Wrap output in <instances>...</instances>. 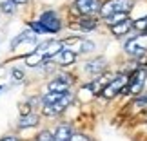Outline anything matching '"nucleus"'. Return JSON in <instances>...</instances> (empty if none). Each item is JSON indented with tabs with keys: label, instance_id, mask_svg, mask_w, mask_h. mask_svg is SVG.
Returning a JSON list of instances; mask_svg holds the SVG:
<instances>
[{
	"label": "nucleus",
	"instance_id": "0eeeda50",
	"mask_svg": "<svg viewBox=\"0 0 147 141\" xmlns=\"http://www.w3.org/2000/svg\"><path fill=\"white\" fill-rule=\"evenodd\" d=\"M100 0H75V7L80 15H93L100 11Z\"/></svg>",
	"mask_w": 147,
	"mask_h": 141
},
{
	"label": "nucleus",
	"instance_id": "423d86ee",
	"mask_svg": "<svg viewBox=\"0 0 147 141\" xmlns=\"http://www.w3.org/2000/svg\"><path fill=\"white\" fill-rule=\"evenodd\" d=\"M73 83V78L69 74H60L58 78H55L53 82H49L47 89L51 92H67L69 85Z\"/></svg>",
	"mask_w": 147,
	"mask_h": 141
},
{
	"label": "nucleus",
	"instance_id": "dca6fc26",
	"mask_svg": "<svg viewBox=\"0 0 147 141\" xmlns=\"http://www.w3.org/2000/svg\"><path fill=\"white\" fill-rule=\"evenodd\" d=\"M27 40H35V33H29V31H26V33H22V35L18 38H15L13 43H11V47H16L20 42H27Z\"/></svg>",
	"mask_w": 147,
	"mask_h": 141
},
{
	"label": "nucleus",
	"instance_id": "6ab92c4d",
	"mask_svg": "<svg viewBox=\"0 0 147 141\" xmlns=\"http://www.w3.org/2000/svg\"><path fill=\"white\" fill-rule=\"evenodd\" d=\"M35 141H53V134H51L49 130H44V132H40L36 136Z\"/></svg>",
	"mask_w": 147,
	"mask_h": 141
},
{
	"label": "nucleus",
	"instance_id": "4be33fe9",
	"mask_svg": "<svg viewBox=\"0 0 147 141\" xmlns=\"http://www.w3.org/2000/svg\"><path fill=\"white\" fill-rule=\"evenodd\" d=\"M69 141H91L87 136H82V134H73Z\"/></svg>",
	"mask_w": 147,
	"mask_h": 141
},
{
	"label": "nucleus",
	"instance_id": "cd10ccee",
	"mask_svg": "<svg viewBox=\"0 0 147 141\" xmlns=\"http://www.w3.org/2000/svg\"><path fill=\"white\" fill-rule=\"evenodd\" d=\"M0 89H2V87H0Z\"/></svg>",
	"mask_w": 147,
	"mask_h": 141
},
{
	"label": "nucleus",
	"instance_id": "9d476101",
	"mask_svg": "<svg viewBox=\"0 0 147 141\" xmlns=\"http://www.w3.org/2000/svg\"><path fill=\"white\" fill-rule=\"evenodd\" d=\"M109 27H111V33H113V35L120 36V35L129 33V29L133 27V22H131V18H125V20L118 22V24H115V25H109Z\"/></svg>",
	"mask_w": 147,
	"mask_h": 141
},
{
	"label": "nucleus",
	"instance_id": "f8f14e48",
	"mask_svg": "<svg viewBox=\"0 0 147 141\" xmlns=\"http://www.w3.org/2000/svg\"><path fill=\"white\" fill-rule=\"evenodd\" d=\"M105 69V60L104 58H96L93 61H89L87 63V72H91V74H100V72H104Z\"/></svg>",
	"mask_w": 147,
	"mask_h": 141
},
{
	"label": "nucleus",
	"instance_id": "6e6552de",
	"mask_svg": "<svg viewBox=\"0 0 147 141\" xmlns=\"http://www.w3.org/2000/svg\"><path fill=\"white\" fill-rule=\"evenodd\" d=\"M55 58L60 65H71V63H75V60H76V53L75 51H69V49H62Z\"/></svg>",
	"mask_w": 147,
	"mask_h": 141
},
{
	"label": "nucleus",
	"instance_id": "5701e85b",
	"mask_svg": "<svg viewBox=\"0 0 147 141\" xmlns=\"http://www.w3.org/2000/svg\"><path fill=\"white\" fill-rule=\"evenodd\" d=\"M13 78H15L16 82H20L22 78H24V72H22V71H18V69H15V71H13Z\"/></svg>",
	"mask_w": 147,
	"mask_h": 141
},
{
	"label": "nucleus",
	"instance_id": "412c9836",
	"mask_svg": "<svg viewBox=\"0 0 147 141\" xmlns=\"http://www.w3.org/2000/svg\"><path fill=\"white\" fill-rule=\"evenodd\" d=\"M133 27H136V29H145L147 27V18H142V20H136L133 24Z\"/></svg>",
	"mask_w": 147,
	"mask_h": 141
},
{
	"label": "nucleus",
	"instance_id": "7ed1b4c3",
	"mask_svg": "<svg viewBox=\"0 0 147 141\" xmlns=\"http://www.w3.org/2000/svg\"><path fill=\"white\" fill-rule=\"evenodd\" d=\"M125 53L131 54V56H136V58H140L142 54L147 53V35L145 33L131 38V40L125 43Z\"/></svg>",
	"mask_w": 147,
	"mask_h": 141
},
{
	"label": "nucleus",
	"instance_id": "ddd939ff",
	"mask_svg": "<svg viewBox=\"0 0 147 141\" xmlns=\"http://www.w3.org/2000/svg\"><path fill=\"white\" fill-rule=\"evenodd\" d=\"M38 123V116H35V114H26V116H22L20 118V123H18V127L20 128H27V127H35Z\"/></svg>",
	"mask_w": 147,
	"mask_h": 141
},
{
	"label": "nucleus",
	"instance_id": "39448f33",
	"mask_svg": "<svg viewBox=\"0 0 147 141\" xmlns=\"http://www.w3.org/2000/svg\"><path fill=\"white\" fill-rule=\"evenodd\" d=\"M144 82H145V71L144 69H138L134 71L131 76H129V83H127V92L133 94V96H138L140 91L144 87Z\"/></svg>",
	"mask_w": 147,
	"mask_h": 141
},
{
	"label": "nucleus",
	"instance_id": "b1692460",
	"mask_svg": "<svg viewBox=\"0 0 147 141\" xmlns=\"http://www.w3.org/2000/svg\"><path fill=\"white\" fill-rule=\"evenodd\" d=\"M20 112H22V116L29 114V112H31V110H29V105H27V103H26V105H22V109H20Z\"/></svg>",
	"mask_w": 147,
	"mask_h": 141
},
{
	"label": "nucleus",
	"instance_id": "2eb2a0df",
	"mask_svg": "<svg viewBox=\"0 0 147 141\" xmlns=\"http://www.w3.org/2000/svg\"><path fill=\"white\" fill-rule=\"evenodd\" d=\"M129 18V15L127 13H118V15H111V16H107L105 22H107V25H115L118 24V22H122V20H125Z\"/></svg>",
	"mask_w": 147,
	"mask_h": 141
},
{
	"label": "nucleus",
	"instance_id": "a211bd4d",
	"mask_svg": "<svg viewBox=\"0 0 147 141\" xmlns=\"http://www.w3.org/2000/svg\"><path fill=\"white\" fill-rule=\"evenodd\" d=\"M93 49H94V43H93V42L82 40V43H80V53H91Z\"/></svg>",
	"mask_w": 147,
	"mask_h": 141
},
{
	"label": "nucleus",
	"instance_id": "f257e3e1",
	"mask_svg": "<svg viewBox=\"0 0 147 141\" xmlns=\"http://www.w3.org/2000/svg\"><path fill=\"white\" fill-rule=\"evenodd\" d=\"M133 9V0H105L100 5V16L107 18L111 15H118V13H127Z\"/></svg>",
	"mask_w": 147,
	"mask_h": 141
},
{
	"label": "nucleus",
	"instance_id": "f3484780",
	"mask_svg": "<svg viewBox=\"0 0 147 141\" xmlns=\"http://www.w3.org/2000/svg\"><path fill=\"white\" fill-rule=\"evenodd\" d=\"M15 7H16L15 0H4V2L0 4V9H2L4 13H15Z\"/></svg>",
	"mask_w": 147,
	"mask_h": 141
},
{
	"label": "nucleus",
	"instance_id": "bb28decb",
	"mask_svg": "<svg viewBox=\"0 0 147 141\" xmlns=\"http://www.w3.org/2000/svg\"><path fill=\"white\" fill-rule=\"evenodd\" d=\"M144 33H145V35H147V27H145V29H144Z\"/></svg>",
	"mask_w": 147,
	"mask_h": 141
},
{
	"label": "nucleus",
	"instance_id": "a878e982",
	"mask_svg": "<svg viewBox=\"0 0 147 141\" xmlns=\"http://www.w3.org/2000/svg\"><path fill=\"white\" fill-rule=\"evenodd\" d=\"M16 5H22V4H27V0H15Z\"/></svg>",
	"mask_w": 147,
	"mask_h": 141
},
{
	"label": "nucleus",
	"instance_id": "1a4fd4ad",
	"mask_svg": "<svg viewBox=\"0 0 147 141\" xmlns=\"http://www.w3.org/2000/svg\"><path fill=\"white\" fill-rule=\"evenodd\" d=\"M98 25V20L94 18L93 15H80V20H78V27L84 31H91Z\"/></svg>",
	"mask_w": 147,
	"mask_h": 141
},
{
	"label": "nucleus",
	"instance_id": "393cba45",
	"mask_svg": "<svg viewBox=\"0 0 147 141\" xmlns=\"http://www.w3.org/2000/svg\"><path fill=\"white\" fill-rule=\"evenodd\" d=\"M0 141H18L16 138H13V136H7V138H2Z\"/></svg>",
	"mask_w": 147,
	"mask_h": 141
},
{
	"label": "nucleus",
	"instance_id": "f03ea898",
	"mask_svg": "<svg viewBox=\"0 0 147 141\" xmlns=\"http://www.w3.org/2000/svg\"><path fill=\"white\" fill-rule=\"evenodd\" d=\"M127 83H129V76L127 74H120V76H116L115 80H111L109 83H107V85L102 89V96H104V98H115V96L118 94V92H122L123 89L127 87Z\"/></svg>",
	"mask_w": 147,
	"mask_h": 141
},
{
	"label": "nucleus",
	"instance_id": "9b49d317",
	"mask_svg": "<svg viewBox=\"0 0 147 141\" xmlns=\"http://www.w3.org/2000/svg\"><path fill=\"white\" fill-rule=\"evenodd\" d=\"M71 136H73L71 127L69 125H60L56 128V132L53 134V141H69Z\"/></svg>",
	"mask_w": 147,
	"mask_h": 141
},
{
	"label": "nucleus",
	"instance_id": "20e7f679",
	"mask_svg": "<svg viewBox=\"0 0 147 141\" xmlns=\"http://www.w3.org/2000/svg\"><path fill=\"white\" fill-rule=\"evenodd\" d=\"M38 22L44 25L46 33H58L62 29V22H60L58 15H56L55 11H46V13H42Z\"/></svg>",
	"mask_w": 147,
	"mask_h": 141
},
{
	"label": "nucleus",
	"instance_id": "aec40b11",
	"mask_svg": "<svg viewBox=\"0 0 147 141\" xmlns=\"http://www.w3.org/2000/svg\"><path fill=\"white\" fill-rule=\"evenodd\" d=\"M31 29L35 31V33H46V29H44V25L40 24V22H31Z\"/></svg>",
	"mask_w": 147,
	"mask_h": 141
},
{
	"label": "nucleus",
	"instance_id": "4468645a",
	"mask_svg": "<svg viewBox=\"0 0 147 141\" xmlns=\"http://www.w3.org/2000/svg\"><path fill=\"white\" fill-rule=\"evenodd\" d=\"M62 96H64V92H47L46 96H44L42 98V101H44V105H53V103H56V101H58Z\"/></svg>",
	"mask_w": 147,
	"mask_h": 141
}]
</instances>
